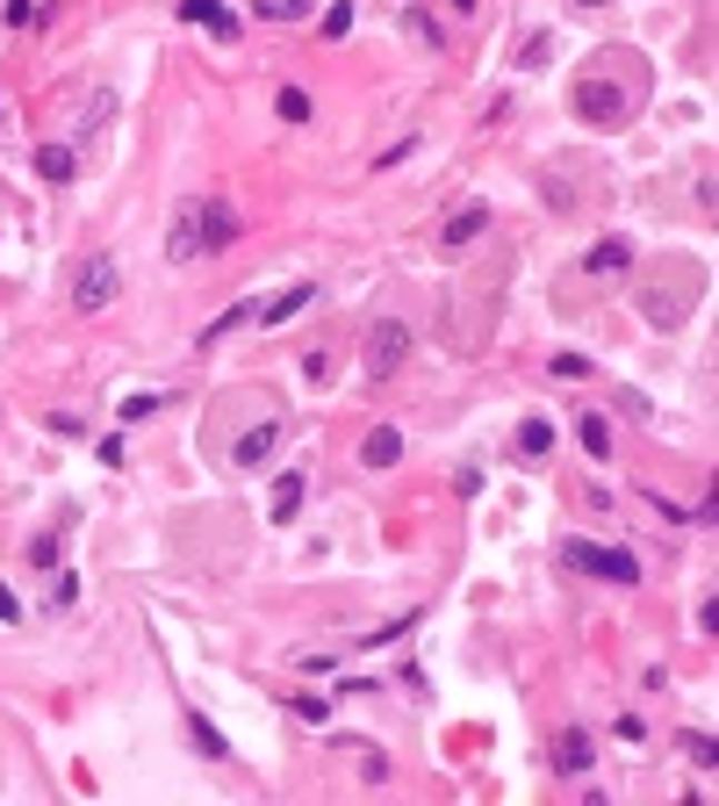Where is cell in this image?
<instances>
[{"label": "cell", "instance_id": "obj_1", "mask_svg": "<svg viewBox=\"0 0 719 806\" xmlns=\"http://www.w3.org/2000/svg\"><path fill=\"white\" fill-rule=\"evenodd\" d=\"M648 58L626 51V43H605V51L583 58V72H576L569 87V109L583 116L590 130H626L640 109H648Z\"/></svg>", "mask_w": 719, "mask_h": 806}, {"label": "cell", "instance_id": "obj_2", "mask_svg": "<svg viewBox=\"0 0 719 806\" xmlns=\"http://www.w3.org/2000/svg\"><path fill=\"white\" fill-rule=\"evenodd\" d=\"M698 288H706V267H691V260H662L648 273V288H640V317H648L655 331H677V325H691V310H698Z\"/></svg>", "mask_w": 719, "mask_h": 806}, {"label": "cell", "instance_id": "obj_3", "mask_svg": "<svg viewBox=\"0 0 719 806\" xmlns=\"http://www.w3.org/2000/svg\"><path fill=\"white\" fill-rule=\"evenodd\" d=\"M561 569L605 576V584H640V561L626 547H598V540H561Z\"/></svg>", "mask_w": 719, "mask_h": 806}, {"label": "cell", "instance_id": "obj_4", "mask_svg": "<svg viewBox=\"0 0 719 806\" xmlns=\"http://www.w3.org/2000/svg\"><path fill=\"white\" fill-rule=\"evenodd\" d=\"M281 439H288V418H281V410H273V418L244 425L238 439H223V461H231V468H267L273 454H281Z\"/></svg>", "mask_w": 719, "mask_h": 806}, {"label": "cell", "instance_id": "obj_5", "mask_svg": "<svg viewBox=\"0 0 719 806\" xmlns=\"http://www.w3.org/2000/svg\"><path fill=\"white\" fill-rule=\"evenodd\" d=\"M116 288H122V267L101 252V260H87L80 273H72V310L80 317H94V310H109L116 302Z\"/></svg>", "mask_w": 719, "mask_h": 806}, {"label": "cell", "instance_id": "obj_6", "mask_svg": "<svg viewBox=\"0 0 719 806\" xmlns=\"http://www.w3.org/2000/svg\"><path fill=\"white\" fill-rule=\"evenodd\" d=\"M202 252H209V217H202V202H180L173 231H166V260L188 267V260H202Z\"/></svg>", "mask_w": 719, "mask_h": 806}, {"label": "cell", "instance_id": "obj_7", "mask_svg": "<svg viewBox=\"0 0 719 806\" xmlns=\"http://www.w3.org/2000/svg\"><path fill=\"white\" fill-rule=\"evenodd\" d=\"M403 360H410V331L396 325V317L367 325V375H375V382H381V375H396Z\"/></svg>", "mask_w": 719, "mask_h": 806}, {"label": "cell", "instance_id": "obj_8", "mask_svg": "<svg viewBox=\"0 0 719 806\" xmlns=\"http://www.w3.org/2000/svg\"><path fill=\"white\" fill-rule=\"evenodd\" d=\"M482 231H489V209H482V202H468V209H453V217L439 223V246H447V252H461V246H476Z\"/></svg>", "mask_w": 719, "mask_h": 806}, {"label": "cell", "instance_id": "obj_9", "mask_svg": "<svg viewBox=\"0 0 719 806\" xmlns=\"http://www.w3.org/2000/svg\"><path fill=\"white\" fill-rule=\"evenodd\" d=\"M302 490H310V482H302V468H281V476H273V497H267V519L288 526L302 511Z\"/></svg>", "mask_w": 719, "mask_h": 806}, {"label": "cell", "instance_id": "obj_10", "mask_svg": "<svg viewBox=\"0 0 719 806\" xmlns=\"http://www.w3.org/2000/svg\"><path fill=\"white\" fill-rule=\"evenodd\" d=\"M180 22H194V29H217L223 43L238 37V14L223 8V0H180Z\"/></svg>", "mask_w": 719, "mask_h": 806}, {"label": "cell", "instance_id": "obj_11", "mask_svg": "<svg viewBox=\"0 0 719 806\" xmlns=\"http://www.w3.org/2000/svg\"><path fill=\"white\" fill-rule=\"evenodd\" d=\"M37 173L51 180V188H66V180H80V151L51 137V145H37Z\"/></svg>", "mask_w": 719, "mask_h": 806}, {"label": "cell", "instance_id": "obj_12", "mask_svg": "<svg viewBox=\"0 0 719 806\" xmlns=\"http://www.w3.org/2000/svg\"><path fill=\"white\" fill-rule=\"evenodd\" d=\"M310 302H317V281H296V288H288V296H273V302H259V325H288V317H296V310H310Z\"/></svg>", "mask_w": 719, "mask_h": 806}, {"label": "cell", "instance_id": "obj_13", "mask_svg": "<svg viewBox=\"0 0 719 806\" xmlns=\"http://www.w3.org/2000/svg\"><path fill=\"white\" fill-rule=\"evenodd\" d=\"M360 461L367 468H396L403 461V432H396V425H375V432L360 439Z\"/></svg>", "mask_w": 719, "mask_h": 806}, {"label": "cell", "instance_id": "obj_14", "mask_svg": "<svg viewBox=\"0 0 719 806\" xmlns=\"http://www.w3.org/2000/svg\"><path fill=\"white\" fill-rule=\"evenodd\" d=\"M590 764H598V749H590V735H583V727H569V735L555 742V770H569V778H583Z\"/></svg>", "mask_w": 719, "mask_h": 806}, {"label": "cell", "instance_id": "obj_15", "mask_svg": "<svg viewBox=\"0 0 719 806\" xmlns=\"http://www.w3.org/2000/svg\"><path fill=\"white\" fill-rule=\"evenodd\" d=\"M633 267V246L626 238H598V246L583 252V273H626Z\"/></svg>", "mask_w": 719, "mask_h": 806}, {"label": "cell", "instance_id": "obj_16", "mask_svg": "<svg viewBox=\"0 0 719 806\" xmlns=\"http://www.w3.org/2000/svg\"><path fill=\"white\" fill-rule=\"evenodd\" d=\"M252 317H259V302H231L217 325H202V339H194V346H209V354H217V339H231V331H238V325H252Z\"/></svg>", "mask_w": 719, "mask_h": 806}, {"label": "cell", "instance_id": "obj_17", "mask_svg": "<svg viewBox=\"0 0 719 806\" xmlns=\"http://www.w3.org/2000/svg\"><path fill=\"white\" fill-rule=\"evenodd\" d=\"M188 742H194V756H209V764H223V756H231V742H223L202 713H188Z\"/></svg>", "mask_w": 719, "mask_h": 806}, {"label": "cell", "instance_id": "obj_18", "mask_svg": "<svg viewBox=\"0 0 719 806\" xmlns=\"http://www.w3.org/2000/svg\"><path fill=\"white\" fill-rule=\"evenodd\" d=\"M66 534H72V511L51 526V534H37V540H29V561H37V569H58V547H66Z\"/></svg>", "mask_w": 719, "mask_h": 806}, {"label": "cell", "instance_id": "obj_19", "mask_svg": "<svg viewBox=\"0 0 719 806\" xmlns=\"http://www.w3.org/2000/svg\"><path fill=\"white\" fill-rule=\"evenodd\" d=\"M576 439H583V454H590V461H611V425L598 418V410H590V418L576 425Z\"/></svg>", "mask_w": 719, "mask_h": 806}, {"label": "cell", "instance_id": "obj_20", "mask_svg": "<svg viewBox=\"0 0 719 806\" xmlns=\"http://www.w3.org/2000/svg\"><path fill=\"white\" fill-rule=\"evenodd\" d=\"M518 454H532V461H540V454H555V425H547V418H526V425H518Z\"/></svg>", "mask_w": 719, "mask_h": 806}, {"label": "cell", "instance_id": "obj_21", "mask_svg": "<svg viewBox=\"0 0 719 806\" xmlns=\"http://www.w3.org/2000/svg\"><path fill=\"white\" fill-rule=\"evenodd\" d=\"M202 217H209V252H223V246L238 238V217H231L223 202H202Z\"/></svg>", "mask_w": 719, "mask_h": 806}, {"label": "cell", "instance_id": "obj_22", "mask_svg": "<svg viewBox=\"0 0 719 806\" xmlns=\"http://www.w3.org/2000/svg\"><path fill=\"white\" fill-rule=\"evenodd\" d=\"M259 22H310V0H252Z\"/></svg>", "mask_w": 719, "mask_h": 806}, {"label": "cell", "instance_id": "obj_23", "mask_svg": "<svg viewBox=\"0 0 719 806\" xmlns=\"http://www.w3.org/2000/svg\"><path fill=\"white\" fill-rule=\"evenodd\" d=\"M677 749H683V756H691V764H698V770H712V764H719V742H712V735H698V727H691V735H683V742H677Z\"/></svg>", "mask_w": 719, "mask_h": 806}, {"label": "cell", "instance_id": "obj_24", "mask_svg": "<svg viewBox=\"0 0 719 806\" xmlns=\"http://www.w3.org/2000/svg\"><path fill=\"white\" fill-rule=\"evenodd\" d=\"M288 713H296V720H331V698H317V691H296V698H288Z\"/></svg>", "mask_w": 719, "mask_h": 806}, {"label": "cell", "instance_id": "obj_25", "mask_svg": "<svg viewBox=\"0 0 719 806\" xmlns=\"http://www.w3.org/2000/svg\"><path fill=\"white\" fill-rule=\"evenodd\" d=\"M281 123H310V94L302 87H281Z\"/></svg>", "mask_w": 719, "mask_h": 806}, {"label": "cell", "instance_id": "obj_26", "mask_svg": "<svg viewBox=\"0 0 719 806\" xmlns=\"http://www.w3.org/2000/svg\"><path fill=\"white\" fill-rule=\"evenodd\" d=\"M159 404H166V397H151V389H144V397H122V425H144Z\"/></svg>", "mask_w": 719, "mask_h": 806}, {"label": "cell", "instance_id": "obj_27", "mask_svg": "<svg viewBox=\"0 0 719 806\" xmlns=\"http://www.w3.org/2000/svg\"><path fill=\"white\" fill-rule=\"evenodd\" d=\"M547 58H555V37H547V29H540V37H526V58H518V66H547Z\"/></svg>", "mask_w": 719, "mask_h": 806}, {"label": "cell", "instance_id": "obj_28", "mask_svg": "<svg viewBox=\"0 0 719 806\" xmlns=\"http://www.w3.org/2000/svg\"><path fill=\"white\" fill-rule=\"evenodd\" d=\"M37 22V0H8V29H29Z\"/></svg>", "mask_w": 719, "mask_h": 806}, {"label": "cell", "instance_id": "obj_29", "mask_svg": "<svg viewBox=\"0 0 719 806\" xmlns=\"http://www.w3.org/2000/svg\"><path fill=\"white\" fill-rule=\"evenodd\" d=\"M317 29H324V37H346V29H353V8H331V14H324Z\"/></svg>", "mask_w": 719, "mask_h": 806}, {"label": "cell", "instance_id": "obj_30", "mask_svg": "<svg viewBox=\"0 0 719 806\" xmlns=\"http://www.w3.org/2000/svg\"><path fill=\"white\" fill-rule=\"evenodd\" d=\"M555 375H569V382H576V375H590V360L583 354H555Z\"/></svg>", "mask_w": 719, "mask_h": 806}, {"label": "cell", "instance_id": "obj_31", "mask_svg": "<svg viewBox=\"0 0 719 806\" xmlns=\"http://www.w3.org/2000/svg\"><path fill=\"white\" fill-rule=\"evenodd\" d=\"M0 619H8V627H14V619H22V598H14L8 584H0Z\"/></svg>", "mask_w": 719, "mask_h": 806}, {"label": "cell", "instance_id": "obj_32", "mask_svg": "<svg viewBox=\"0 0 719 806\" xmlns=\"http://www.w3.org/2000/svg\"><path fill=\"white\" fill-rule=\"evenodd\" d=\"M453 8H461V14H476V0H453Z\"/></svg>", "mask_w": 719, "mask_h": 806}, {"label": "cell", "instance_id": "obj_33", "mask_svg": "<svg viewBox=\"0 0 719 806\" xmlns=\"http://www.w3.org/2000/svg\"><path fill=\"white\" fill-rule=\"evenodd\" d=\"M576 8H605V0H576Z\"/></svg>", "mask_w": 719, "mask_h": 806}, {"label": "cell", "instance_id": "obj_34", "mask_svg": "<svg viewBox=\"0 0 719 806\" xmlns=\"http://www.w3.org/2000/svg\"><path fill=\"white\" fill-rule=\"evenodd\" d=\"M0 123H8V116H0Z\"/></svg>", "mask_w": 719, "mask_h": 806}]
</instances>
